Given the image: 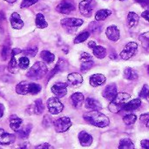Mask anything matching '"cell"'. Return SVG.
<instances>
[{"label":"cell","mask_w":149,"mask_h":149,"mask_svg":"<svg viewBox=\"0 0 149 149\" xmlns=\"http://www.w3.org/2000/svg\"><path fill=\"white\" fill-rule=\"evenodd\" d=\"M16 141V136L14 134L5 132L3 129L0 128V145H10Z\"/></svg>","instance_id":"cell-12"},{"label":"cell","mask_w":149,"mask_h":149,"mask_svg":"<svg viewBox=\"0 0 149 149\" xmlns=\"http://www.w3.org/2000/svg\"><path fill=\"white\" fill-rule=\"evenodd\" d=\"M117 93H117V86H116V85L115 84H110V85L106 86V88L103 91L102 95H103V97L106 100L111 101L116 96Z\"/></svg>","instance_id":"cell-14"},{"label":"cell","mask_w":149,"mask_h":149,"mask_svg":"<svg viewBox=\"0 0 149 149\" xmlns=\"http://www.w3.org/2000/svg\"><path fill=\"white\" fill-rule=\"evenodd\" d=\"M139 16L133 11H130L127 15V24L129 27H134L139 23Z\"/></svg>","instance_id":"cell-26"},{"label":"cell","mask_w":149,"mask_h":149,"mask_svg":"<svg viewBox=\"0 0 149 149\" xmlns=\"http://www.w3.org/2000/svg\"><path fill=\"white\" fill-rule=\"evenodd\" d=\"M10 53V51L9 47H8V46H3V49H2V52H1L2 58H3V60H6V58H7V57H8V55H9Z\"/></svg>","instance_id":"cell-44"},{"label":"cell","mask_w":149,"mask_h":149,"mask_svg":"<svg viewBox=\"0 0 149 149\" xmlns=\"http://www.w3.org/2000/svg\"><path fill=\"white\" fill-rule=\"evenodd\" d=\"M79 59H80L81 61H83V62H85V61H89V60H92V56H91L89 53H87V52H83V53L80 54Z\"/></svg>","instance_id":"cell-46"},{"label":"cell","mask_w":149,"mask_h":149,"mask_svg":"<svg viewBox=\"0 0 149 149\" xmlns=\"http://www.w3.org/2000/svg\"><path fill=\"white\" fill-rule=\"evenodd\" d=\"M140 120L142 123H144L146 125L147 127H149V114L148 113H143L142 115H141Z\"/></svg>","instance_id":"cell-45"},{"label":"cell","mask_w":149,"mask_h":149,"mask_svg":"<svg viewBox=\"0 0 149 149\" xmlns=\"http://www.w3.org/2000/svg\"><path fill=\"white\" fill-rule=\"evenodd\" d=\"M35 149H54V148L52 145H50L49 143H43V144L37 146Z\"/></svg>","instance_id":"cell-47"},{"label":"cell","mask_w":149,"mask_h":149,"mask_svg":"<svg viewBox=\"0 0 149 149\" xmlns=\"http://www.w3.org/2000/svg\"><path fill=\"white\" fill-rule=\"evenodd\" d=\"M3 113H4V107H3V104H1V103H0V118H2V117H3Z\"/></svg>","instance_id":"cell-53"},{"label":"cell","mask_w":149,"mask_h":149,"mask_svg":"<svg viewBox=\"0 0 149 149\" xmlns=\"http://www.w3.org/2000/svg\"><path fill=\"white\" fill-rule=\"evenodd\" d=\"M89 29L91 30L92 32L97 33V32L101 31V25L99 24L97 22H92L89 25Z\"/></svg>","instance_id":"cell-42"},{"label":"cell","mask_w":149,"mask_h":149,"mask_svg":"<svg viewBox=\"0 0 149 149\" xmlns=\"http://www.w3.org/2000/svg\"><path fill=\"white\" fill-rule=\"evenodd\" d=\"M17 67H18V65H17V62L15 58V56L11 55V58H10L9 65H8V69L11 73H16L17 72Z\"/></svg>","instance_id":"cell-34"},{"label":"cell","mask_w":149,"mask_h":149,"mask_svg":"<svg viewBox=\"0 0 149 149\" xmlns=\"http://www.w3.org/2000/svg\"><path fill=\"white\" fill-rule=\"evenodd\" d=\"M0 149H2V148H0Z\"/></svg>","instance_id":"cell-58"},{"label":"cell","mask_w":149,"mask_h":149,"mask_svg":"<svg viewBox=\"0 0 149 149\" xmlns=\"http://www.w3.org/2000/svg\"><path fill=\"white\" fill-rule=\"evenodd\" d=\"M61 25L64 26L65 28H77L80 25L83 24V20L80 18H76V17H67V18H63L61 21Z\"/></svg>","instance_id":"cell-9"},{"label":"cell","mask_w":149,"mask_h":149,"mask_svg":"<svg viewBox=\"0 0 149 149\" xmlns=\"http://www.w3.org/2000/svg\"><path fill=\"white\" fill-rule=\"evenodd\" d=\"M40 57H41V58H42L45 62H46V63H48V64L52 63L53 60L55 59L54 54L52 53V52H49V51H43V52H41V54H40Z\"/></svg>","instance_id":"cell-29"},{"label":"cell","mask_w":149,"mask_h":149,"mask_svg":"<svg viewBox=\"0 0 149 149\" xmlns=\"http://www.w3.org/2000/svg\"><path fill=\"white\" fill-rule=\"evenodd\" d=\"M96 6L95 0H83L79 4V9L80 13L85 17H91L93 15V11Z\"/></svg>","instance_id":"cell-4"},{"label":"cell","mask_w":149,"mask_h":149,"mask_svg":"<svg viewBox=\"0 0 149 149\" xmlns=\"http://www.w3.org/2000/svg\"><path fill=\"white\" fill-rule=\"evenodd\" d=\"M4 1H6L7 3H15L17 0H4Z\"/></svg>","instance_id":"cell-55"},{"label":"cell","mask_w":149,"mask_h":149,"mask_svg":"<svg viewBox=\"0 0 149 149\" xmlns=\"http://www.w3.org/2000/svg\"><path fill=\"white\" fill-rule=\"evenodd\" d=\"M141 105V100L140 99H134L130 101H127L122 107L123 110H125L126 112H131V111H134L136 109H138Z\"/></svg>","instance_id":"cell-20"},{"label":"cell","mask_w":149,"mask_h":149,"mask_svg":"<svg viewBox=\"0 0 149 149\" xmlns=\"http://www.w3.org/2000/svg\"><path fill=\"white\" fill-rule=\"evenodd\" d=\"M148 13L149 11L147 10H145L144 12H142V14H141V16H142V17H144L147 21H148L149 20V17H148Z\"/></svg>","instance_id":"cell-52"},{"label":"cell","mask_w":149,"mask_h":149,"mask_svg":"<svg viewBox=\"0 0 149 149\" xmlns=\"http://www.w3.org/2000/svg\"><path fill=\"white\" fill-rule=\"evenodd\" d=\"M35 23H36V26L39 29H45L48 26V24L45 18V16L42 13H38L36 16V19H35Z\"/></svg>","instance_id":"cell-25"},{"label":"cell","mask_w":149,"mask_h":149,"mask_svg":"<svg viewBox=\"0 0 149 149\" xmlns=\"http://www.w3.org/2000/svg\"><path fill=\"white\" fill-rule=\"evenodd\" d=\"M84 120L90 125L97 127H106L109 125V118L100 111H91L83 115Z\"/></svg>","instance_id":"cell-1"},{"label":"cell","mask_w":149,"mask_h":149,"mask_svg":"<svg viewBox=\"0 0 149 149\" xmlns=\"http://www.w3.org/2000/svg\"><path fill=\"white\" fill-rule=\"evenodd\" d=\"M56 10L62 14H70L72 11L75 10V6L72 3L67 1H62L57 5Z\"/></svg>","instance_id":"cell-11"},{"label":"cell","mask_w":149,"mask_h":149,"mask_svg":"<svg viewBox=\"0 0 149 149\" xmlns=\"http://www.w3.org/2000/svg\"><path fill=\"white\" fill-rule=\"evenodd\" d=\"M93 49V55L98 58H104L107 56V49L101 45H95Z\"/></svg>","instance_id":"cell-23"},{"label":"cell","mask_w":149,"mask_h":149,"mask_svg":"<svg viewBox=\"0 0 149 149\" xmlns=\"http://www.w3.org/2000/svg\"><path fill=\"white\" fill-rule=\"evenodd\" d=\"M71 102L72 105L75 107V108H79L82 106L84 100H85V97L81 93H75L73 94H72L71 96Z\"/></svg>","instance_id":"cell-21"},{"label":"cell","mask_w":149,"mask_h":149,"mask_svg":"<svg viewBox=\"0 0 149 149\" xmlns=\"http://www.w3.org/2000/svg\"><path fill=\"white\" fill-rule=\"evenodd\" d=\"M124 76L127 79H129V80L137 79L139 77L137 72L135 70H134L133 68H130V67H127L124 70Z\"/></svg>","instance_id":"cell-28"},{"label":"cell","mask_w":149,"mask_h":149,"mask_svg":"<svg viewBox=\"0 0 149 149\" xmlns=\"http://www.w3.org/2000/svg\"><path fill=\"white\" fill-rule=\"evenodd\" d=\"M82 82H83V78L78 72H72L67 76V83L71 86H78Z\"/></svg>","instance_id":"cell-17"},{"label":"cell","mask_w":149,"mask_h":149,"mask_svg":"<svg viewBox=\"0 0 149 149\" xmlns=\"http://www.w3.org/2000/svg\"><path fill=\"white\" fill-rule=\"evenodd\" d=\"M47 107L49 112L54 115L60 113L64 109L63 104L56 97H52L47 100Z\"/></svg>","instance_id":"cell-6"},{"label":"cell","mask_w":149,"mask_h":149,"mask_svg":"<svg viewBox=\"0 0 149 149\" xmlns=\"http://www.w3.org/2000/svg\"><path fill=\"white\" fill-rule=\"evenodd\" d=\"M47 66L45 63L38 61L29 70L26 76L31 79H41L47 73Z\"/></svg>","instance_id":"cell-3"},{"label":"cell","mask_w":149,"mask_h":149,"mask_svg":"<svg viewBox=\"0 0 149 149\" xmlns=\"http://www.w3.org/2000/svg\"><path fill=\"white\" fill-rule=\"evenodd\" d=\"M141 146H142V148H143L149 149L148 140H143V141H141Z\"/></svg>","instance_id":"cell-49"},{"label":"cell","mask_w":149,"mask_h":149,"mask_svg":"<svg viewBox=\"0 0 149 149\" xmlns=\"http://www.w3.org/2000/svg\"><path fill=\"white\" fill-rule=\"evenodd\" d=\"M120 1H124V0H120Z\"/></svg>","instance_id":"cell-57"},{"label":"cell","mask_w":149,"mask_h":149,"mask_svg":"<svg viewBox=\"0 0 149 149\" xmlns=\"http://www.w3.org/2000/svg\"><path fill=\"white\" fill-rule=\"evenodd\" d=\"M65 65V60H63V59H60L58 62V64H57V65L55 66V68L52 71V72L49 74V76H48V81L51 79V78L52 77H53L56 73H58V72H59V71H61L63 68H64V66Z\"/></svg>","instance_id":"cell-30"},{"label":"cell","mask_w":149,"mask_h":149,"mask_svg":"<svg viewBox=\"0 0 149 149\" xmlns=\"http://www.w3.org/2000/svg\"><path fill=\"white\" fill-rule=\"evenodd\" d=\"M45 110V106L42 102V100H35L27 109V113L29 114H36V115H39L41 114Z\"/></svg>","instance_id":"cell-10"},{"label":"cell","mask_w":149,"mask_h":149,"mask_svg":"<svg viewBox=\"0 0 149 149\" xmlns=\"http://www.w3.org/2000/svg\"><path fill=\"white\" fill-rule=\"evenodd\" d=\"M10 21L11 27L13 29H15V30H20L24 26V21L21 19L19 14L17 13V12H13L11 14L10 18Z\"/></svg>","instance_id":"cell-16"},{"label":"cell","mask_w":149,"mask_h":149,"mask_svg":"<svg viewBox=\"0 0 149 149\" xmlns=\"http://www.w3.org/2000/svg\"><path fill=\"white\" fill-rule=\"evenodd\" d=\"M106 81H107L106 77L103 74H100V73L93 74L90 78V84H91V86H93L94 87L102 86L103 84L106 83Z\"/></svg>","instance_id":"cell-19"},{"label":"cell","mask_w":149,"mask_h":149,"mask_svg":"<svg viewBox=\"0 0 149 149\" xmlns=\"http://www.w3.org/2000/svg\"><path fill=\"white\" fill-rule=\"evenodd\" d=\"M38 46L33 45V46H30V47L24 49V50L23 51V52H24V54L25 56L33 58V57L36 56V54H37V52H38Z\"/></svg>","instance_id":"cell-36"},{"label":"cell","mask_w":149,"mask_h":149,"mask_svg":"<svg viewBox=\"0 0 149 149\" xmlns=\"http://www.w3.org/2000/svg\"><path fill=\"white\" fill-rule=\"evenodd\" d=\"M38 0H23L22 3H21V5L20 7L21 8H28L33 4H35Z\"/></svg>","instance_id":"cell-43"},{"label":"cell","mask_w":149,"mask_h":149,"mask_svg":"<svg viewBox=\"0 0 149 149\" xmlns=\"http://www.w3.org/2000/svg\"><path fill=\"white\" fill-rule=\"evenodd\" d=\"M28 85L27 81H22L16 86V93L20 95H26L28 93Z\"/></svg>","instance_id":"cell-27"},{"label":"cell","mask_w":149,"mask_h":149,"mask_svg":"<svg viewBox=\"0 0 149 149\" xmlns=\"http://www.w3.org/2000/svg\"><path fill=\"white\" fill-rule=\"evenodd\" d=\"M95 45H96V43L93 42V41H90V42L88 43V46H89L90 48H93Z\"/></svg>","instance_id":"cell-54"},{"label":"cell","mask_w":149,"mask_h":149,"mask_svg":"<svg viewBox=\"0 0 149 149\" xmlns=\"http://www.w3.org/2000/svg\"><path fill=\"white\" fill-rule=\"evenodd\" d=\"M9 121H10V128H11L13 131H15V132H17V130H19V128H20V127H21V125H22V123H23L22 119L18 118V117L16 116V115L10 116Z\"/></svg>","instance_id":"cell-22"},{"label":"cell","mask_w":149,"mask_h":149,"mask_svg":"<svg viewBox=\"0 0 149 149\" xmlns=\"http://www.w3.org/2000/svg\"><path fill=\"white\" fill-rule=\"evenodd\" d=\"M72 123L70 118L68 117H61L56 120L53 123L54 129L57 133H65L71 127Z\"/></svg>","instance_id":"cell-5"},{"label":"cell","mask_w":149,"mask_h":149,"mask_svg":"<svg viewBox=\"0 0 149 149\" xmlns=\"http://www.w3.org/2000/svg\"><path fill=\"white\" fill-rule=\"evenodd\" d=\"M136 120H137V116H136L135 114H133V113L127 114V115H126V116L123 118L124 123H125L126 125H127V126H132V125H134V124L136 122Z\"/></svg>","instance_id":"cell-37"},{"label":"cell","mask_w":149,"mask_h":149,"mask_svg":"<svg viewBox=\"0 0 149 149\" xmlns=\"http://www.w3.org/2000/svg\"><path fill=\"white\" fill-rule=\"evenodd\" d=\"M112 14V11L107 9H102L96 12L95 14V19L96 21H103L106 18H107Z\"/></svg>","instance_id":"cell-24"},{"label":"cell","mask_w":149,"mask_h":149,"mask_svg":"<svg viewBox=\"0 0 149 149\" xmlns=\"http://www.w3.org/2000/svg\"><path fill=\"white\" fill-rule=\"evenodd\" d=\"M20 52H22V51L18 48H14L12 51H10V55L12 56H16V54H19Z\"/></svg>","instance_id":"cell-50"},{"label":"cell","mask_w":149,"mask_h":149,"mask_svg":"<svg viewBox=\"0 0 149 149\" xmlns=\"http://www.w3.org/2000/svg\"><path fill=\"white\" fill-rule=\"evenodd\" d=\"M106 35L108 38V39H110L111 41H114V42L119 40L120 38V30L118 29V27L116 25L108 26L106 30Z\"/></svg>","instance_id":"cell-13"},{"label":"cell","mask_w":149,"mask_h":149,"mask_svg":"<svg viewBox=\"0 0 149 149\" xmlns=\"http://www.w3.org/2000/svg\"><path fill=\"white\" fill-rule=\"evenodd\" d=\"M90 36L89 31H83L81 33H79L74 39V44H80L82 42H85Z\"/></svg>","instance_id":"cell-35"},{"label":"cell","mask_w":149,"mask_h":149,"mask_svg":"<svg viewBox=\"0 0 149 149\" xmlns=\"http://www.w3.org/2000/svg\"><path fill=\"white\" fill-rule=\"evenodd\" d=\"M148 94H149V88L147 84H145L140 93V98H142L144 100H148Z\"/></svg>","instance_id":"cell-41"},{"label":"cell","mask_w":149,"mask_h":149,"mask_svg":"<svg viewBox=\"0 0 149 149\" xmlns=\"http://www.w3.org/2000/svg\"><path fill=\"white\" fill-rule=\"evenodd\" d=\"M135 1H136L137 3H141L142 6H147L149 3V0H135Z\"/></svg>","instance_id":"cell-51"},{"label":"cell","mask_w":149,"mask_h":149,"mask_svg":"<svg viewBox=\"0 0 149 149\" xmlns=\"http://www.w3.org/2000/svg\"><path fill=\"white\" fill-rule=\"evenodd\" d=\"M140 40L141 41V43H142V45H143V46L146 48V49H148V45H149V33L148 32H145V33H143L142 35H141L140 36Z\"/></svg>","instance_id":"cell-40"},{"label":"cell","mask_w":149,"mask_h":149,"mask_svg":"<svg viewBox=\"0 0 149 149\" xmlns=\"http://www.w3.org/2000/svg\"><path fill=\"white\" fill-rule=\"evenodd\" d=\"M52 92L55 95L56 98L60 99L63 98L67 93V84L63 82L56 83L52 87Z\"/></svg>","instance_id":"cell-8"},{"label":"cell","mask_w":149,"mask_h":149,"mask_svg":"<svg viewBox=\"0 0 149 149\" xmlns=\"http://www.w3.org/2000/svg\"><path fill=\"white\" fill-rule=\"evenodd\" d=\"M85 107L91 111H100L102 108L100 102L93 98H87L85 100Z\"/></svg>","instance_id":"cell-18"},{"label":"cell","mask_w":149,"mask_h":149,"mask_svg":"<svg viewBox=\"0 0 149 149\" xmlns=\"http://www.w3.org/2000/svg\"><path fill=\"white\" fill-rule=\"evenodd\" d=\"M50 123V124H52V119L48 116V115H46L45 118H44V121H43V125H44V127L45 126V127H47V123Z\"/></svg>","instance_id":"cell-48"},{"label":"cell","mask_w":149,"mask_h":149,"mask_svg":"<svg viewBox=\"0 0 149 149\" xmlns=\"http://www.w3.org/2000/svg\"><path fill=\"white\" fill-rule=\"evenodd\" d=\"M138 50V45L135 42H129L128 44L126 45V46L124 47V49L121 51L120 56L122 59L124 60H127L130 59L137 52Z\"/></svg>","instance_id":"cell-7"},{"label":"cell","mask_w":149,"mask_h":149,"mask_svg":"<svg viewBox=\"0 0 149 149\" xmlns=\"http://www.w3.org/2000/svg\"><path fill=\"white\" fill-rule=\"evenodd\" d=\"M118 149H134V145L129 139H123L120 141Z\"/></svg>","instance_id":"cell-32"},{"label":"cell","mask_w":149,"mask_h":149,"mask_svg":"<svg viewBox=\"0 0 149 149\" xmlns=\"http://www.w3.org/2000/svg\"><path fill=\"white\" fill-rule=\"evenodd\" d=\"M129 99H130V95L127 93H117L116 96L111 100V103L108 106L109 110L114 113H119L120 110H122L123 106L128 101Z\"/></svg>","instance_id":"cell-2"},{"label":"cell","mask_w":149,"mask_h":149,"mask_svg":"<svg viewBox=\"0 0 149 149\" xmlns=\"http://www.w3.org/2000/svg\"><path fill=\"white\" fill-rule=\"evenodd\" d=\"M17 65H18V66H19L20 68H22V69H26V68H28V66H29V65H30V60H29V58H26V57H22V58H19Z\"/></svg>","instance_id":"cell-39"},{"label":"cell","mask_w":149,"mask_h":149,"mask_svg":"<svg viewBox=\"0 0 149 149\" xmlns=\"http://www.w3.org/2000/svg\"><path fill=\"white\" fill-rule=\"evenodd\" d=\"M41 86L36 83H31L28 85V93H31L32 95L38 94L41 91Z\"/></svg>","instance_id":"cell-33"},{"label":"cell","mask_w":149,"mask_h":149,"mask_svg":"<svg viewBox=\"0 0 149 149\" xmlns=\"http://www.w3.org/2000/svg\"><path fill=\"white\" fill-rule=\"evenodd\" d=\"M94 65V62L93 60H89V61H85L82 63L81 66H80V71L82 72H86L87 71H89L90 69L93 68Z\"/></svg>","instance_id":"cell-38"},{"label":"cell","mask_w":149,"mask_h":149,"mask_svg":"<svg viewBox=\"0 0 149 149\" xmlns=\"http://www.w3.org/2000/svg\"><path fill=\"white\" fill-rule=\"evenodd\" d=\"M31 131V125H27L24 128H23L21 130H17L16 133L18 135V137H20L22 139H26V138H28Z\"/></svg>","instance_id":"cell-31"},{"label":"cell","mask_w":149,"mask_h":149,"mask_svg":"<svg viewBox=\"0 0 149 149\" xmlns=\"http://www.w3.org/2000/svg\"><path fill=\"white\" fill-rule=\"evenodd\" d=\"M17 149H28V148L25 146H22V147H18Z\"/></svg>","instance_id":"cell-56"},{"label":"cell","mask_w":149,"mask_h":149,"mask_svg":"<svg viewBox=\"0 0 149 149\" xmlns=\"http://www.w3.org/2000/svg\"><path fill=\"white\" fill-rule=\"evenodd\" d=\"M79 141L82 147H90L93 144V139L91 134H89L86 131H81L79 134Z\"/></svg>","instance_id":"cell-15"}]
</instances>
